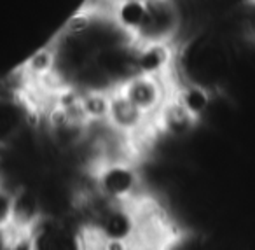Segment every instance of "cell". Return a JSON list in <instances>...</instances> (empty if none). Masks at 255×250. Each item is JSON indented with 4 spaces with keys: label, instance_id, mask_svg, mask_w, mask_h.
Instances as JSON below:
<instances>
[]
</instances>
